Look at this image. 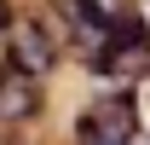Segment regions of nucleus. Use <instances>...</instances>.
I'll return each mask as SVG.
<instances>
[{"label":"nucleus","instance_id":"3","mask_svg":"<svg viewBox=\"0 0 150 145\" xmlns=\"http://www.w3.org/2000/svg\"><path fill=\"white\" fill-rule=\"evenodd\" d=\"M6 23H12V18H6V0H0V29H6Z\"/></svg>","mask_w":150,"mask_h":145},{"label":"nucleus","instance_id":"1","mask_svg":"<svg viewBox=\"0 0 150 145\" xmlns=\"http://www.w3.org/2000/svg\"><path fill=\"white\" fill-rule=\"evenodd\" d=\"M12 29V70L23 75H46L58 64V41L40 29V23H6Z\"/></svg>","mask_w":150,"mask_h":145},{"label":"nucleus","instance_id":"2","mask_svg":"<svg viewBox=\"0 0 150 145\" xmlns=\"http://www.w3.org/2000/svg\"><path fill=\"white\" fill-rule=\"evenodd\" d=\"M40 110V87H35V75H0V122H23V116H35Z\"/></svg>","mask_w":150,"mask_h":145}]
</instances>
